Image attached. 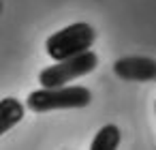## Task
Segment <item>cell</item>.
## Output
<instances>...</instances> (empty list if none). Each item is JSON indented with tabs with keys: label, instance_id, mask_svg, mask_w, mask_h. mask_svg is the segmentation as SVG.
Listing matches in <instances>:
<instances>
[{
	"label": "cell",
	"instance_id": "cell-1",
	"mask_svg": "<svg viewBox=\"0 0 156 150\" xmlns=\"http://www.w3.org/2000/svg\"><path fill=\"white\" fill-rule=\"evenodd\" d=\"M92 101V92L86 86H56V88H41L28 94L26 105L28 109L43 114L54 109H81L88 107Z\"/></svg>",
	"mask_w": 156,
	"mask_h": 150
},
{
	"label": "cell",
	"instance_id": "cell-2",
	"mask_svg": "<svg viewBox=\"0 0 156 150\" xmlns=\"http://www.w3.org/2000/svg\"><path fill=\"white\" fill-rule=\"evenodd\" d=\"M94 28L86 22H77L71 24L58 32H54L47 41H45V49L49 54V58L54 60H66L73 56H79L83 52H88L94 43Z\"/></svg>",
	"mask_w": 156,
	"mask_h": 150
},
{
	"label": "cell",
	"instance_id": "cell-3",
	"mask_svg": "<svg viewBox=\"0 0 156 150\" xmlns=\"http://www.w3.org/2000/svg\"><path fill=\"white\" fill-rule=\"evenodd\" d=\"M96 64H98L96 54L92 49H88L79 56H73V58H66V60H56V64H51V67H47L39 73V82L45 88L66 86L73 79H79V77L92 73L96 69Z\"/></svg>",
	"mask_w": 156,
	"mask_h": 150
},
{
	"label": "cell",
	"instance_id": "cell-4",
	"mask_svg": "<svg viewBox=\"0 0 156 150\" xmlns=\"http://www.w3.org/2000/svg\"><path fill=\"white\" fill-rule=\"evenodd\" d=\"M113 73L126 82H152L156 79V60L145 56H126L113 62Z\"/></svg>",
	"mask_w": 156,
	"mask_h": 150
},
{
	"label": "cell",
	"instance_id": "cell-5",
	"mask_svg": "<svg viewBox=\"0 0 156 150\" xmlns=\"http://www.w3.org/2000/svg\"><path fill=\"white\" fill-rule=\"evenodd\" d=\"M22 118H24V105L17 99L5 97L2 101H0V135H5L7 131H11Z\"/></svg>",
	"mask_w": 156,
	"mask_h": 150
},
{
	"label": "cell",
	"instance_id": "cell-6",
	"mask_svg": "<svg viewBox=\"0 0 156 150\" xmlns=\"http://www.w3.org/2000/svg\"><path fill=\"white\" fill-rule=\"evenodd\" d=\"M120 139H122L120 129H118L115 124H105V126L94 135L90 148H92V150H115V148L120 146Z\"/></svg>",
	"mask_w": 156,
	"mask_h": 150
},
{
	"label": "cell",
	"instance_id": "cell-7",
	"mask_svg": "<svg viewBox=\"0 0 156 150\" xmlns=\"http://www.w3.org/2000/svg\"><path fill=\"white\" fill-rule=\"evenodd\" d=\"M154 107H156V105H154Z\"/></svg>",
	"mask_w": 156,
	"mask_h": 150
}]
</instances>
